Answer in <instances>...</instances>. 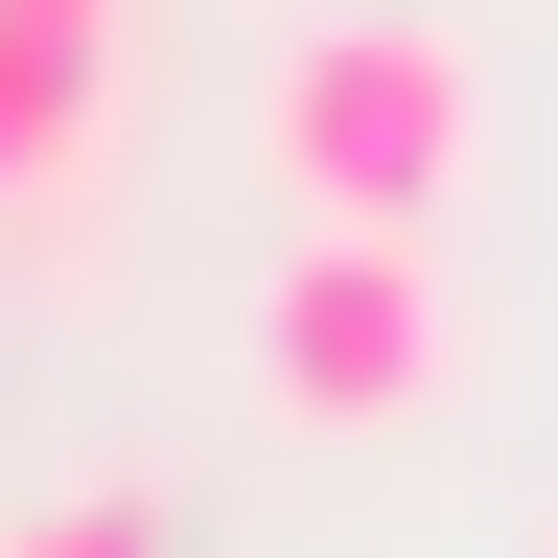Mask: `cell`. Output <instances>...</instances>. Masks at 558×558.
<instances>
[{
    "label": "cell",
    "mask_w": 558,
    "mask_h": 558,
    "mask_svg": "<svg viewBox=\"0 0 558 558\" xmlns=\"http://www.w3.org/2000/svg\"><path fill=\"white\" fill-rule=\"evenodd\" d=\"M465 140H488V70L442 24H303L256 70V163L303 186V233H418L465 186Z\"/></svg>",
    "instance_id": "obj_1"
},
{
    "label": "cell",
    "mask_w": 558,
    "mask_h": 558,
    "mask_svg": "<svg viewBox=\"0 0 558 558\" xmlns=\"http://www.w3.org/2000/svg\"><path fill=\"white\" fill-rule=\"evenodd\" d=\"M256 396L303 418V442H373V418L442 396V279H418V233H303L256 279Z\"/></svg>",
    "instance_id": "obj_2"
},
{
    "label": "cell",
    "mask_w": 558,
    "mask_h": 558,
    "mask_svg": "<svg viewBox=\"0 0 558 558\" xmlns=\"http://www.w3.org/2000/svg\"><path fill=\"white\" fill-rule=\"evenodd\" d=\"M117 117V24L94 0H0V186H70Z\"/></svg>",
    "instance_id": "obj_3"
},
{
    "label": "cell",
    "mask_w": 558,
    "mask_h": 558,
    "mask_svg": "<svg viewBox=\"0 0 558 558\" xmlns=\"http://www.w3.org/2000/svg\"><path fill=\"white\" fill-rule=\"evenodd\" d=\"M0 558H163V512H140V488H70V512H24Z\"/></svg>",
    "instance_id": "obj_4"
},
{
    "label": "cell",
    "mask_w": 558,
    "mask_h": 558,
    "mask_svg": "<svg viewBox=\"0 0 558 558\" xmlns=\"http://www.w3.org/2000/svg\"><path fill=\"white\" fill-rule=\"evenodd\" d=\"M535 558H558V535H535Z\"/></svg>",
    "instance_id": "obj_5"
}]
</instances>
